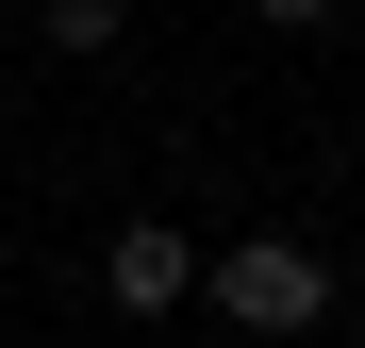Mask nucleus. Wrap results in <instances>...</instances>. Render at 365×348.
<instances>
[{"label": "nucleus", "mask_w": 365, "mask_h": 348, "mask_svg": "<svg viewBox=\"0 0 365 348\" xmlns=\"http://www.w3.org/2000/svg\"><path fill=\"white\" fill-rule=\"evenodd\" d=\"M200 299H216L232 332H316V315H332V265L299 249V232H250V249L200 265Z\"/></svg>", "instance_id": "nucleus-1"}, {"label": "nucleus", "mask_w": 365, "mask_h": 348, "mask_svg": "<svg viewBox=\"0 0 365 348\" xmlns=\"http://www.w3.org/2000/svg\"><path fill=\"white\" fill-rule=\"evenodd\" d=\"M100 299H116V315H182V299H200V249H182L166 216H133V232L100 249Z\"/></svg>", "instance_id": "nucleus-2"}, {"label": "nucleus", "mask_w": 365, "mask_h": 348, "mask_svg": "<svg viewBox=\"0 0 365 348\" xmlns=\"http://www.w3.org/2000/svg\"><path fill=\"white\" fill-rule=\"evenodd\" d=\"M50 17V50H116V0H34Z\"/></svg>", "instance_id": "nucleus-3"}, {"label": "nucleus", "mask_w": 365, "mask_h": 348, "mask_svg": "<svg viewBox=\"0 0 365 348\" xmlns=\"http://www.w3.org/2000/svg\"><path fill=\"white\" fill-rule=\"evenodd\" d=\"M250 17H332V0H250Z\"/></svg>", "instance_id": "nucleus-4"}]
</instances>
